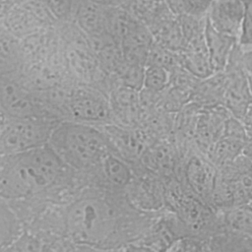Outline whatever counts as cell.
Listing matches in <instances>:
<instances>
[{
	"label": "cell",
	"mask_w": 252,
	"mask_h": 252,
	"mask_svg": "<svg viewBox=\"0 0 252 252\" xmlns=\"http://www.w3.org/2000/svg\"><path fill=\"white\" fill-rule=\"evenodd\" d=\"M212 250L252 251V236L234 232L221 226L220 230L210 239Z\"/></svg>",
	"instance_id": "15"
},
{
	"label": "cell",
	"mask_w": 252,
	"mask_h": 252,
	"mask_svg": "<svg viewBox=\"0 0 252 252\" xmlns=\"http://www.w3.org/2000/svg\"><path fill=\"white\" fill-rule=\"evenodd\" d=\"M105 179L115 186L126 185L131 178V171L127 164L109 152L104 155L99 164Z\"/></svg>",
	"instance_id": "16"
},
{
	"label": "cell",
	"mask_w": 252,
	"mask_h": 252,
	"mask_svg": "<svg viewBox=\"0 0 252 252\" xmlns=\"http://www.w3.org/2000/svg\"><path fill=\"white\" fill-rule=\"evenodd\" d=\"M48 144L64 162L77 168L99 164L109 147L102 132L84 122L56 124Z\"/></svg>",
	"instance_id": "2"
},
{
	"label": "cell",
	"mask_w": 252,
	"mask_h": 252,
	"mask_svg": "<svg viewBox=\"0 0 252 252\" xmlns=\"http://www.w3.org/2000/svg\"><path fill=\"white\" fill-rule=\"evenodd\" d=\"M19 224L16 220V217L13 213L5 208L2 204L1 206V246L2 248L7 243H10L12 240L15 239V236L18 235L19 231ZM17 237V236H16Z\"/></svg>",
	"instance_id": "18"
},
{
	"label": "cell",
	"mask_w": 252,
	"mask_h": 252,
	"mask_svg": "<svg viewBox=\"0 0 252 252\" xmlns=\"http://www.w3.org/2000/svg\"><path fill=\"white\" fill-rule=\"evenodd\" d=\"M67 227L78 242L97 244L107 238L115 226V212L102 198L82 197L67 212Z\"/></svg>",
	"instance_id": "3"
},
{
	"label": "cell",
	"mask_w": 252,
	"mask_h": 252,
	"mask_svg": "<svg viewBox=\"0 0 252 252\" xmlns=\"http://www.w3.org/2000/svg\"><path fill=\"white\" fill-rule=\"evenodd\" d=\"M180 66L200 80L215 74L209 50L206 43L205 32L188 41L178 52Z\"/></svg>",
	"instance_id": "9"
},
{
	"label": "cell",
	"mask_w": 252,
	"mask_h": 252,
	"mask_svg": "<svg viewBox=\"0 0 252 252\" xmlns=\"http://www.w3.org/2000/svg\"><path fill=\"white\" fill-rule=\"evenodd\" d=\"M223 228L252 236V204L220 211Z\"/></svg>",
	"instance_id": "14"
},
{
	"label": "cell",
	"mask_w": 252,
	"mask_h": 252,
	"mask_svg": "<svg viewBox=\"0 0 252 252\" xmlns=\"http://www.w3.org/2000/svg\"><path fill=\"white\" fill-rule=\"evenodd\" d=\"M215 0H185V12L196 17H207Z\"/></svg>",
	"instance_id": "20"
},
{
	"label": "cell",
	"mask_w": 252,
	"mask_h": 252,
	"mask_svg": "<svg viewBox=\"0 0 252 252\" xmlns=\"http://www.w3.org/2000/svg\"><path fill=\"white\" fill-rule=\"evenodd\" d=\"M245 145V124L234 115H231L226 121L223 134L214 145L208 157L219 168L241 156Z\"/></svg>",
	"instance_id": "6"
},
{
	"label": "cell",
	"mask_w": 252,
	"mask_h": 252,
	"mask_svg": "<svg viewBox=\"0 0 252 252\" xmlns=\"http://www.w3.org/2000/svg\"><path fill=\"white\" fill-rule=\"evenodd\" d=\"M170 81V71L164 67L148 64L145 66L144 87L148 90L161 91Z\"/></svg>",
	"instance_id": "17"
},
{
	"label": "cell",
	"mask_w": 252,
	"mask_h": 252,
	"mask_svg": "<svg viewBox=\"0 0 252 252\" xmlns=\"http://www.w3.org/2000/svg\"><path fill=\"white\" fill-rule=\"evenodd\" d=\"M205 38L215 73L223 71L239 39L217 31L208 19L206 21Z\"/></svg>",
	"instance_id": "13"
},
{
	"label": "cell",
	"mask_w": 252,
	"mask_h": 252,
	"mask_svg": "<svg viewBox=\"0 0 252 252\" xmlns=\"http://www.w3.org/2000/svg\"><path fill=\"white\" fill-rule=\"evenodd\" d=\"M248 74V73H247ZM249 80H250V89H251V97L247 106V109L245 111V114L242 118V122L246 125V126H252V75L248 74Z\"/></svg>",
	"instance_id": "24"
},
{
	"label": "cell",
	"mask_w": 252,
	"mask_h": 252,
	"mask_svg": "<svg viewBox=\"0 0 252 252\" xmlns=\"http://www.w3.org/2000/svg\"><path fill=\"white\" fill-rule=\"evenodd\" d=\"M243 155H245L252 161V142H247L243 150Z\"/></svg>",
	"instance_id": "26"
},
{
	"label": "cell",
	"mask_w": 252,
	"mask_h": 252,
	"mask_svg": "<svg viewBox=\"0 0 252 252\" xmlns=\"http://www.w3.org/2000/svg\"><path fill=\"white\" fill-rule=\"evenodd\" d=\"M252 204V161L241 155L218 168L212 205L219 211Z\"/></svg>",
	"instance_id": "4"
},
{
	"label": "cell",
	"mask_w": 252,
	"mask_h": 252,
	"mask_svg": "<svg viewBox=\"0 0 252 252\" xmlns=\"http://www.w3.org/2000/svg\"><path fill=\"white\" fill-rule=\"evenodd\" d=\"M74 17L79 29L88 37L108 33V7H103L90 0H79Z\"/></svg>",
	"instance_id": "11"
},
{
	"label": "cell",
	"mask_w": 252,
	"mask_h": 252,
	"mask_svg": "<svg viewBox=\"0 0 252 252\" xmlns=\"http://www.w3.org/2000/svg\"><path fill=\"white\" fill-rule=\"evenodd\" d=\"M103 7H124L127 0H90Z\"/></svg>",
	"instance_id": "25"
},
{
	"label": "cell",
	"mask_w": 252,
	"mask_h": 252,
	"mask_svg": "<svg viewBox=\"0 0 252 252\" xmlns=\"http://www.w3.org/2000/svg\"><path fill=\"white\" fill-rule=\"evenodd\" d=\"M217 175L218 167L209 157L194 155L185 165V177L189 187L197 197L210 205H212Z\"/></svg>",
	"instance_id": "7"
},
{
	"label": "cell",
	"mask_w": 252,
	"mask_h": 252,
	"mask_svg": "<svg viewBox=\"0 0 252 252\" xmlns=\"http://www.w3.org/2000/svg\"><path fill=\"white\" fill-rule=\"evenodd\" d=\"M164 148H160L156 150L154 153L150 155V158L153 161L154 166L157 168H162V169H167L170 166L171 163V158L168 154V152H164Z\"/></svg>",
	"instance_id": "21"
},
{
	"label": "cell",
	"mask_w": 252,
	"mask_h": 252,
	"mask_svg": "<svg viewBox=\"0 0 252 252\" xmlns=\"http://www.w3.org/2000/svg\"><path fill=\"white\" fill-rule=\"evenodd\" d=\"M244 4V16L239 37V44H252V0H242Z\"/></svg>",
	"instance_id": "19"
},
{
	"label": "cell",
	"mask_w": 252,
	"mask_h": 252,
	"mask_svg": "<svg viewBox=\"0 0 252 252\" xmlns=\"http://www.w3.org/2000/svg\"><path fill=\"white\" fill-rule=\"evenodd\" d=\"M64 161L49 144L4 155L1 160L0 194L18 199L50 187L59 177Z\"/></svg>",
	"instance_id": "1"
},
{
	"label": "cell",
	"mask_w": 252,
	"mask_h": 252,
	"mask_svg": "<svg viewBox=\"0 0 252 252\" xmlns=\"http://www.w3.org/2000/svg\"><path fill=\"white\" fill-rule=\"evenodd\" d=\"M1 106L12 117H36L35 105L29 94L11 80H2Z\"/></svg>",
	"instance_id": "12"
},
{
	"label": "cell",
	"mask_w": 252,
	"mask_h": 252,
	"mask_svg": "<svg viewBox=\"0 0 252 252\" xmlns=\"http://www.w3.org/2000/svg\"><path fill=\"white\" fill-rule=\"evenodd\" d=\"M70 114L80 122H100L109 116V106L99 94L78 91L67 102Z\"/></svg>",
	"instance_id": "10"
},
{
	"label": "cell",
	"mask_w": 252,
	"mask_h": 252,
	"mask_svg": "<svg viewBox=\"0 0 252 252\" xmlns=\"http://www.w3.org/2000/svg\"><path fill=\"white\" fill-rule=\"evenodd\" d=\"M240 45V61L246 72L252 75V44Z\"/></svg>",
	"instance_id": "22"
},
{
	"label": "cell",
	"mask_w": 252,
	"mask_h": 252,
	"mask_svg": "<svg viewBox=\"0 0 252 252\" xmlns=\"http://www.w3.org/2000/svg\"><path fill=\"white\" fill-rule=\"evenodd\" d=\"M243 16L242 0H215L207 19L217 31L239 39Z\"/></svg>",
	"instance_id": "8"
},
{
	"label": "cell",
	"mask_w": 252,
	"mask_h": 252,
	"mask_svg": "<svg viewBox=\"0 0 252 252\" xmlns=\"http://www.w3.org/2000/svg\"><path fill=\"white\" fill-rule=\"evenodd\" d=\"M145 1H150V2H157V3H158V2H163V0H145Z\"/></svg>",
	"instance_id": "27"
},
{
	"label": "cell",
	"mask_w": 252,
	"mask_h": 252,
	"mask_svg": "<svg viewBox=\"0 0 252 252\" xmlns=\"http://www.w3.org/2000/svg\"><path fill=\"white\" fill-rule=\"evenodd\" d=\"M163 2L175 16L184 14L185 0H163Z\"/></svg>",
	"instance_id": "23"
},
{
	"label": "cell",
	"mask_w": 252,
	"mask_h": 252,
	"mask_svg": "<svg viewBox=\"0 0 252 252\" xmlns=\"http://www.w3.org/2000/svg\"><path fill=\"white\" fill-rule=\"evenodd\" d=\"M2 119L1 154L11 155L48 144L56 125L37 117H12Z\"/></svg>",
	"instance_id": "5"
}]
</instances>
